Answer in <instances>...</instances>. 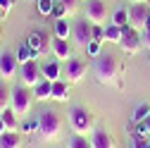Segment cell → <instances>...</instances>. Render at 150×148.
Segmentation results:
<instances>
[{
    "label": "cell",
    "instance_id": "obj_12",
    "mask_svg": "<svg viewBox=\"0 0 150 148\" xmlns=\"http://www.w3.org/2000/svg\"><path fill=\"white\" fill-rule=\"evenodd\" d=\"M26 46L31 48V50H36V53H45L48 50V33L43 31V29H33L31 33H29V41H26Z\"/></svg>",
    "mask_w": 150,
    "mask_h": 148
},
{
    "label": "cell",
    "instance_id": "obj_8",
    "mask_svg": "<svg viewBox=\"0 0 150 148\" xmlns=\"http://www.w3.org/2000/svg\"><path fill=\"white\" fill-rule=\"evenodd\" d=\"M141 46H143V43H141V31L126 26V29H124V33H122L119 48H122L124 53H129V55H136V53L141 50Z\"/></svg>",
    "mask_w": 150,
    "mask_h": 148
},
{
    "label": "cell",
    "instance_id": "obj_25",
    "mask_svg": "<svg viewBox=\"0 0 150 148\" xmlns=\"http://www.w3.org/2000/svg\"><path fill=\"white\" fill-rule=\"evenodd\" d=\"M148 115H150V103H141V105L136 107V112H134V117H131V120H134L136 124H141Z\"/></svg>",
    "mask_w": 150,
    "mask_h": 148
},
{
    "label": "cell",
    "instance_id": "obj_15",
    "mask_svg": "<svg viewBox=\"0 0 150 148\" xmlns=\"http://www.w3.org/2000/svg\"><path fill=\"white\" fill-rule=\"evenodd\" d=\"M52 53H55V60H60V62H67L71 58V46L67 38H55L52 41Z\"/></svg>",
    "mask_w": 150,
    "mask_h": 148
},
{
    "label": "cell",
    "instance_id": "obj_5",
    "mask_svg": "<svg viewBox=\"0 0 150 148\" xmlns=\"http://www.w3.org/2000/svg\"><path fill=\"white\" fill-rule=\"evenodd\" d=\"M86 19L91 24H107V3L105 0H86Z\"/></svg>",
    "mask_w": 150,
    "mask_h": 148
},
{
    "label": "cell",
    "instance_id": "obj_4",
    "mask_svg": "<svg viewBox=\"0 0 150 148\" xmlns=\"http://www.w3.org/2000/svg\"><path fill=\"white\" fill-rule=\"evenodd\" d=\"M129 26L136 29V31H143L150 26V10L145 3H131L129 7Z\"/></svg>",
    "mask_w": 150,
    "mask_h": 148
},
{
    "label": "cell",
    "instance_id": "obj_21",
    "mask_svg": "<svg viewBox=\"0 0 150 148\" xmlns=\"http://www.w3.org/2000/svg\"><path fill=\"white\" fill-rule=\"evenodd\" d=\"M0 117H3L7 132H19V122H17V115L12 112V107H7L5 112H0Z\"/></svg>",
    "mask_w": 150,
    "mask_h": 148
},
{
    "label": "cell",
    "instance_id": "obj_6",
    "mask_svg": "<svg viewBox=\"0 0 150 148\" xmlns=\"http://www.w3.org/2000/svg\"><path fill=\"white\" fill-rule=\"evenodd\" d=\"M69 122H71V129H74L76 134H86L88 129H91V124H93L88 110L81 107V105H74V107L69 110Z\"/></svg>",
    "mask_w": 150,
    "mask_h": 148
},
{
    "label": "cell",
    "instance_id": "obj_17",
    "mask_svg": "<svg viewBox=\"0 0 150 148\" xmlns=\"http://www.w3.org/2000/svg\"><path fill=\"white\" fill-rule=\"evenodd\" d=\"M69 98V81H52V100H57V103H64Z\"/></svg>",
    "mask_w": 150,
    "mask_h": 148
},
{
    "label": "cell",
    "instance_id": "obj_20",
    "mask_svg": "<svg viewBox=\"0 0 150 148\" xmlns=\"http://www.w3.org/2000/svg\"><path fill=\"white\" fill-rule=\"evenodd\" d=\"M36 58H38V53L31 50L26 43H24L19 50H17V62H19V65H26V62H31V60H36Z\"/></svg>",
    "mask_w": 150,
    "mask_h": 148
},
{
    "label": "cell",
    "instance_id": "obj_3",
    "mask_svg": "<svg viewBox=\"0 0 150 148\" xmlns=\"http://www.w3.org/2000/svg\"><path fill=\"white\" fill-rule=\"evenodd\" d=\"M10 105H12V112L17 117H26L31 112V105H33V93L29 91V86H17L12 91Z\"/></svg>",
    "mask_w": 150,
    "mask_h": 148
},
{
    "label": "cell",
    "instance_id": "obj_37",
    "mask_svg": "<svg viewBox=\"0 0 150 148\" xmlns=\"http://www.w3.org/2000/svg\"><path fill=\"white\" fill-rule=\"evenodd\" d=\"M0 19H5V12H3V10H0Z\"/></svg>",
    "mask_w": 150,
    "mask_h": 148
},
{
    "label": "cell",
    "instance_id": "obj_26",
    "mask_svg": "<svg viewBox=\"0 0 150 148\" xmlns=\"http://www.w3.org/2000/svg\"><path fill=\"white\" fill-rule=\"evenodd\" d=\"M55 36H57V38H67V36H69L67 19H57V22H55Z\"/></svg>",
    "mask_w": 150,
    "mask_h": 148
},
{
    "label": "cell",
    "instance_id": "obj_11",
    "mask_svg": "<svg viewBox=\"0 0 150 148\" xmlns=\"http://www.w3.org/2000/svg\"><path fill=\"white\" fill-rule=\"evenodd\" d=\"M17 72H19L17 55H12V53H3V55H0V77H3V79H12Z\"/></svg>",
    "mask_w": 150,
    "mask_h": 148
},
{
    "label": "cell",
    "instance_id": "obj_27",
    "mask_svg": "<svg viewBox=\"0 0 150 148\" xmlns=\"http://www.w3.org/2000/svg\"><path fill=\"white\" fill-rule=\"evenodd\" d=\"M55 0H38V12L41 14H52V10H55Z\"/></svg>",
    "mask_w": 150,
    "mask_h": 148
},
{
    "label": "cell",
    "instance_id": "obj_16",
    "mask_svg": "<svg viewBox=\"0 0 150 148\" xmlns=\"http://www.w3.org/2000/svg\"><path fill=\"white\" fill-rule=\"evenodd\" d=\"M33 98L36 100H52V81H38V84H36L33 86Z\"/></svg>",
    "mask_w": 150,
    "mask_h": 148
},
{
    "label": "cell",
    "instance_id": "obj_19",
    "mask_svg": "<svg viewBox=\"0 0 150 148\" xmlns=\"http://www.w3.org/2000/svg\"><path fill=\"white\" fill-rule=\"evenodd\" d=\"M22 146V136L17 132H5L0 134V148H19Z\"/></svg>",
    "mask_w": 150,
    "mask_h": 148
},
{
    "label": "cell",
    "instance_id": "obj_38",
    "mask_svg": "<svg viewBox=\"0 0 150 148\" xmlns=\"http://www.w3.org/2000/svg\"><path fill=\"white\" fill-rule=\"evenodd\" d=\"M131 3H145V0H131Z\"/></svg>",
    "mask_w": 150,
    "mask_h": 148
},
{
    "label": "cell",
    "instance_id": "obj_22",
    "mask_svg": "<svg viewBox=\"0 0 150 148\" xmlns=\"http://www.w3.org/2000/svg\"><path fill=\"white\" fill-rule=\"evenodd\" d=\"M10 100H12V91L7 88L5 81H0V112H5L10 107Z\"/></svg>",
    "mask_w": 150,
    "mask_h": 148
},
{
    "label": "cell",
    "instance_id": "obj_24",
    "mask_svg": "<svg viewBox=\"0 0 150 148\" xmlns=\"http://www.w3.org/2000/svg\"><path fill=\"white\" fill-rule=\"evenodd\" d=\"M67 148H91V141H88L83 134H74V136H69Z\"/></svg>",
    "mask_w": 150,
    "mask_h": 148
},
{
    "label": "cell",
    "instance_id": "obj_30",
    "mask_svg": "<svg viewBox=\"0 0 150 148\" xmlns=\"http://www.w3.org/2000/svg\"><path fill=\"white\" fill-rule=\"evenodd\" d=\"M138 134H141V136H150V115L138 124Z\"/></svg>",
    "mask_w": 150,
    "mask_h": 148
},
{
    "label": "cell",
    "instance_id": "obj_13",
    "mask_svg": "<svg viewBox=\"0 0 150 148\" xmlns=\"http://www.w3.org/2000/svg\"><path fill=\"white\" fill-rule=\"evenodd\" d=\"M91 148H115V141H112L110 132H105V129H93L91 132Z\"/></svg>",
    "mask_w": 150,
    "mask_h": 148
},
{
    "label": "cell",
    "instance_id": "obj_32",
    "mask_svg": "<svg viewBox=\"0 0 150 148\" xmlns=\"http://www.w3.org/2000/svg\"><path fill=\"white\" fill-rule=\"evenodd\" d=\"M134 148H148V136L136 134V139H134Z\"/></svg>",
    "mask_w": 150,
    "mask_h": 148
},
{
    "label": "cell",
    "instance_id": "obj_31",
    "mask_svg": "<svg viewBox=\"0 0 150 148\" xmlns=\"http://www.w3.org/2000/svg\"><path fill=\"white\" fill-rule=\"evenodd\" d=\"M86 50H88V55L98 58V55H100V41H91V43L86 46Z\"/></svg>",
    "mask_w": 150,
    "mask_h": 148
},
{
    "label": "cell",
    "instance_id": "obj_10",
    "mask_svg": "<svg viewBox=\"0 0 150 148\" xmlns=\"http://www.w3.org/2000/svg\"><path fill=\"white\" fill-rule=\"evenodd\" d=\"M86 62L81 58H69L67 60V67H64V77L69 79V84H76L83 79V74H86Z\"/></svg>",
    "mask_w": 150,
    "mask_h": 148
},
{
    "label": "cell",
    "instance_id": "obj_28",
    "mask_svg": "<svg viewBox=\"0 0 150 148\" xmlns=\"http://www.w3.org/2000/svg\"><path fill=\"white\" fill-rule=\"evenodd\" d=\"M38 127H41V122H38V120H26V122L22 124V132L33 134V132H38Z\"/></svg>",
    "mask_w": 150,
    "mask_h": 148
},
{
    "label": "cell",
    "instance_id": "obj_33",
    "mask_svg": "<svg viewBox=\"0 0 150 148\" xmlns=\"http://www.w3.org/2000/svg\"><path fill=\"white\" fill-rule=\"evenodd\" d=\"M141 43H143L145 48H150V26L141 31Z\"/></svg>",
    "mask_w": 150,
    "mask_h": 148
},
{
    "label": "cell",
    "instance_id": "obj_23",
    "mask_svg": "<svg viewBox=\"0 0 150 148\" xmlns=\"http://www.w3.org/2000/svg\"><path fill=\"white\" fill-rule=\"evenodd\" d=\"M112 24H117V26L126 29V26H129V10L119 7V10L115 12V14H112Z\"/></svg>",
    "mask_w": 150,
    "mask_h": 148
},
{
    "label": "cell",
    "instance_id": "obj_1",
    "mask_svg": "<svg viewBox=\"0 0 150 148\" xmlns=\"http://www.w3.org/2000/svg\"><path fill=\"white\" fill-rule=\"evenodd\" d=\"M119 69H122L119 60L110 53H100L96 62H93V74H96V79L100 84H115L119 77Z\"/></svg>",
    "mask_w": 150,
    "mask_h": 148
},
{
    "label": "cell",
    "instance_id": "obj_2",
    "mask_svg": "<svg viewBox=\"0 0 150 148\" xmlns=\"http://www.w3.org/2000/svg\"><path fill=\"white\" fill-rule=\"evenodd\" d=\"M38 122H41L38 134H41L43 141H57L60 139V134H62V120H60V115L55 112V110H43V112L38 115Z\"/></svg>",
    "mask_w": 150,
    "mask_h": 148
},
{
    "label": "cell",
    "instance_id": "obj_36",
    "mask_svg": "<svg viewBox=\"0 0 150 148\" xmlns=\"http://www.w3.org/2000/svg\"><path fill=\"white\" fill-rule=\"evenodd\" d=\"M7 132V127H5V122H3V117H0V134H5Z\"/></svg>",
    "mask_w": 150,
    "mask_h": 148
},
{
    "label": "cell",
    "instance_id": "obj_9",
    "mask_svg": "<svg viewBox=\"0 0 150 148\" xmlns=\"http://www.w3.org/2000/svg\"><path fill=\"white\" fill-rule=\"evenodd\" d=\"M91 41H93V24L88 19H79L76 24H74V43L86 48Z\"/></svg>",
    "mask_w": 150,
    "mask_h": 148
},
{
    "label": "cell",
    "instance_id": "obj_14",
    "mask_svg": "<svg viewBox=\"0 0 150 148\" xmlns=\"http://www.w3.org/2000/svg\"><path fill=\"white\" fill-rule=\"evenodd\" d=\"M41 72H43V79L45 81H57L62 77V67H60V60H48L41 65Z\"/></svg>",
    "mask_w": 150,
    "mask_h": 148
},
{
    "label": "cell",
    "instance_id": "obj_35",
    "mask_svg": "<svg viewBox=\"0 0 150 148\" xmlns=\"http://www.w3.org/2000/svg\"><path fill=\"white\" fill-rule=\"evenodd\" d=\"M52 14L57 17V19H64V14H67V10H64L62 5H55V10H52Z\"/></svg>",
    "mask_w": 150,
    "mask_h": 148
},
{
    "label": "cell",
    "instance_id": "obj_18",
    "mask_svg": "<svg viewBox=\"0 0 150 148\" xmlns=\"http://www.w3.org/2000/svg\"><path fill=\"white\" fill-rule=\"evenodd\" d=\"M122 33H124V29L122 26H117V24H105V41L107 43H115V46H119V41H122Z\"/></svg>",
    "mask_w": 150,
    "mask_h": 148
},
{
    "label": "cell",
    "instance_id": "obj_7",
    "mask_svg": "<svg viewBox=\"0 0 150 148\" xmlns=\"http://www.w3.org/2000/svg\"><path fill=\"white\" fill-rule=\"evenodd\" d=\"M19 79H22L24 86H31V88H33L38 81H43L41 65L36 62V60H31V62H26V65H19Z\"/></svg>",
    "mask_w": 150,
    "mask_h": 148
},
{
    "label": "cell",
    "instance_id": "obj_39",
    "mask_svg": "<svg viewBox=\"0 0 150 148\" xmlns=\"http://www.w3.org/2000/svg\"><path fill=\"white\" fill-rule=\"evenodd\" d=\"M148 148H150V136H148Z\"/></svg>",
    "mask_w": 150,
    "mask_h": 148
},
{
    "label": "cell",
    "instance_id": "obj_34",
    "mask_svg": "<svg viewBox=\"0 0 150 148\" xmlns=\"http://www.w3.org/2000/svg\"><path fill=\"white\" fill-rule=\"evenodd\" d=\"M12 5H14V0H0V10L5 12V17H7V12L12 10Z\"/></svg>",
    "mask_w": 150,
    "mask_h": 148
},
{
    "label": "cell",
    "instance_id": "obj_29",
    "mask_svg": "<svg viewBox=\"0 0 150 148\" xmlns=\"http://www.w3.org/2000/svg\"><path fill=\"white\" fill-rule=\"evenodd\" d=\"M60 5H62L69 14H74V12H76V7H79V0H60Z\"/></svg>",
    "mask_w": 150,
    "mask_h": 148
}]
</instances>
